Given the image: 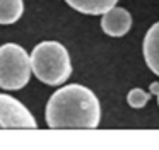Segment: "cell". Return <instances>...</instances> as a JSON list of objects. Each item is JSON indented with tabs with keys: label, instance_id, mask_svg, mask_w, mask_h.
Instances as JSON below:
<instances>
[{
	"label": "cell",
	"instance_id": "7a4b0ae2",
	"mask_svg": "<svg viewBox=\"0 0 159 150\" xmlns=\"http://www.w3.org/2000/svg\"><path fill=\"white\" fill-rule=\"evenodd\" d=\"M31 68L36 78L46 85H60L69 80L72 63L67 48L58 41H43L31 51Z\"/></svg>",
	"mask_w": 159,
	"mask_h": 150
},
{
	"label": "cell",
	"instance_id": "ba28073f",
	"mask_svg": "<svg viewBox=\"0 0 159 150\" xmlns=\"http://www.w3.org/2000/svg\"><path fill=\"white\" fill-rule=\"evenodd\" d=\"M24 12L22 0H0V24H14Z\"/></svg>",
	"mask_w": 159,
	"mask_h": 150
},
{
	"label": "cell",
	"instance_id": "9c48e42d",
	"mask_svg": "<svg viewBox=\"0 0 159 150\" xmlns=\"http://www.w3.org/2000/svg\"><path fill=\"white\" fill-rule=\"evenodd\" d=\"M149 99H151V94L145 92V90H142V89H132V90L128 92V95H127L128 106H132V108H135V109L144 108V106L149 102Z\"/></svg>",
	"mask_w": 159,
	"mask_h": 150
},
{
	"label": "cell",
	"instance_id": "52a82bcc",
	"mask_svg": "<svg viewBox=\"0 0 159 150\" xmlns=\"http://www.w3.org/2000/svg\"><path fill=\"white\" fill-rule=\"evenodd\" d=\"M72 9L79 10L82 14H89V15H98V14H104L115 7L118 0H65Z\"/></svg>",
	"mask_w": 159,
	"mask_h": 150
},
{
	"label": "cell",
	"instance_id": "8992f818",
	"mask_svg": "<svg viewBox=\"0 0 159 150\" xmlns=\"http://www.w3.org/2000/svg\"><path fill=\"white\" fill-rule=\"evenodd\" d=\"M142 51H144V60L147 67L156 75H159V22L152 24L149 27L147 34L144 38Z\"/></svg>",
	"mask_w": 159,
	"mask_h": 150
},
{
	"label": "cell",
	"instance_id": "6da1fadb",
	"mask_svg": "<svg viewBox=\"0 0 159 150\" xmlns=\"http://www.w3.org/2000/svg\"><path fill=\"white\" fill-rule=\"evenodd\" d=\"M48 128H87L99 125L101 108L99 101L91 89L79 84L63 85L50 97L45 111Z\"/></svg>",
	"mask_w": 159,
	"mask_h": 150
},
{
	"label": "cell",
	"instance_id": "5b68a950",
	"mask_svg": "<svg viewBox=\"0 0 159 150\" xmlns=\"http://www.w3.org/2000/svg\"><path fill=\"white\" fill-rule=\"evenodd\" d=\"M132 27V15L123 7H111L110 10L101 17V29L113 38H120L130 31Z\"/></svg>",
	"mask_w": 159,
	"mask_h": 150
},
{
	"label": "cell",
	"instance_id": "3957f363",
	"mask_svg": "<svg viewBox=\"0 0 159 150\" xmlns=\"http://www.w3.org/2000/svg\"><path fill=\"white\" fill-rule=\"evenodd\" d=\"M31 55L22 46L7 43L0 46V87L5 90H19L31 77Z\"/></svg>",
	"mask_w": 159,
	"mask_h": 150
},
{
	"label": "cell",
	"instance_id": "7c38bea8",
	"mask_svg": "<svg viewBox=\"0 0 159 150\" xmlns=\"http://www.w3.org/2000/svg\"><path fill=\"white\" fill-rule=\"evenodd\" d=\"M0 128H2V125H0Z\"/></svg>",
	"mask_w": 159,
	"mask_h": 150
},
{
	"label": "cell",
	"instance_id": "30bf717a",
	"mask_svg": "<svg viewBox=\"0 0 159 150\" xmlns=\"http://www.w3.org/2000/svg\"><path fill=\"white\" fill-rule=\"evenodd\" d=\"M151 90L154 92V94H159V84H152L151 85Z\"/></svg>",
	"mask_w": 159,
	"mask_h": 150
},
{
	"label": "cell",
	"instance_id": "8fae6325",
	"mask_svg": "<svg viewBox=\"0 0 159 150\" xmlns=\"http://www.w3.org/2000/svg\"><path fill=\"white\" fill-rule=\"evenodd\" d=\"M157 104H159V94H157Z\"/></svg>",
	"mask_w": 159,
	"mask_h": 150
},
{
	"label": "cell",
	"instance_id": "277c9868",
	"mask_svg": "<svg viewBox=\"0 0 159 150\" xmlns=\"http://www.w3.org/2000/svg\"><path fill=\"white\" fill-rule=\"evenodd\" d=\"M0 125L2 128H38V123L26 106L5 94H0Z\"/></svg>",
	"mask_w": 159,
	"mask_h": 150
}]
</instances>
